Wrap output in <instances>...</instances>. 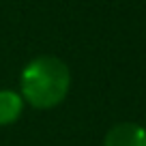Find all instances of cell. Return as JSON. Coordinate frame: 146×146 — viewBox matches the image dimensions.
<instances>
[{
    "label": "cell",
    "mask_w": 146,
    "mask_h": 146,
    "mask_svg": "<svg viewBox=\"0 0 146 146\" xmlns=\"http://www.w3.org/2000/svg\"><path fill=\"white\" fill-rule=\"evenodd\" d=\"M24 99L17 90L2 88L0 90V125H11L22 116Z\"/></svg>",
    "instance_id": "cell-3"
},
{
    "label": "cell",
    "mask_w": 146,
    "mask_h": 146,
    "mask_svg": "<svg viewBox=\"0 0 146 146\" xmlns=\"http://www.w3.org/2000/svg\"><path fill=\"white\" fill-rule=\"evenodd\" d=\"M103 146H146V129L135 123H118L105 133Z\"/></svg>",
    "instance_id": "cell-2"
},
{
    "label": "cell",
    "mask_w": 146,
    "mask_h": 146,
    "mask_svg": "<svg viewBox=\"0 0 146 146\" xmlns=\"http://www.w3.org/2000/svg\"><path fill=\"white\" fill-rule=\"evenodd\" d=\"M71 88V71L56 56H36L24 67L19 95L24 103L36 110H50L62 103Z\"/></svg>",
    "instance_id": "cell-1"
}]
</instances>
